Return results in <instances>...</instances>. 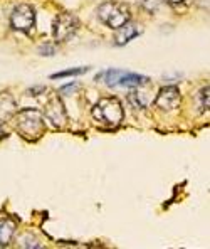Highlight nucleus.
<instances>
[{
	"label": "nucleus",
	"instance_id": "nucleus-11",
	"mask_svg": "<svg viewBox=\"0 0 210 249\" xmlns=\"http://www.w3.org/2000/svg\"><path fill=\"white\" fill-rule=\"evenodd\" d=\"M17 224L12 219H0V248H7L14 239Z\"/></svg>",
	"mask_w": 210,
	"mask_h": 249
},
{
	"label": "nucleus",
	"instance_id": "nucleus-1",
	"mask_svg": "<svg viewBox=\"0 0 210 249\" xmlns=\"http://www.w3.org/2000/svg\"><path fill=\"white\" fill-rule=\"evenodd\" d=\"M16 130L20 133V137H24L29 142H35L46 131V122H44V115L39 109L25 108L20 109L14 115L12 118Z\"/></svg>",
	"mask_w": 210,
	"mask_h": 249
},
{
	"label": "nucleus",
	"instance_id": "nucleus-14",
	"mask_svg": "<svg viewBox=\"0 0 210 249\" xmlns=\"http://www.w3.org/2000/svg\"><path fill=\"white\" fill-rule=\"evenodd\" d=\"M198 100H200V109L202 111H207L209 109V84L200 89V93H198Z\"/></svg>",
	"mask_w": 210,
	"mask_h": 249
},
{
	"label": "nucleus",
	"instance_id": "nucleus-15",
	"mask_svg": "<svg viewBox=\"0 0 210 249\" xmlns=\"http://www.w3.org/2000/svg\"><path fill=\"white\" fill-rule=\"evenodd\" d=\"M39 54L40 56H54L56 54V47L52 44H42L39 47Z\"/></svg>",
	"mask_w": 210,
	"mask_h": 249
},
{
	"label": "nucleus",
	"instance_id": "nucleus-19",
	"mask_svg": "<svg viewBox=\"0 0 210 249\" xmlns=\"http://www.w3.org/2000/svg\"><path fill=\"white\" fill-rule=\"evenodd\" d=\"M0 135H2V122H0Z\"/></svg>",
	"mask_w": 210,
	"mask_h": 249
},
{
	"label": "nucleus",
	"instance_id": "nucleus-16",
	"mask_svg": "<svg viewBox=\"0 0 210 249\" xmlns=\"http://www.w3.org/2000/svg\"><path fill=\"white\" fill-rule=\"evenodd\" d=\"M77 88H79V84H77V83H72V84H66V86H62L59 91H61V93H69V94H71V93H74Z\"/></svg>",
	"mask_w": 210,
	"mask_h": 249
},
{
	"label": "nucleus",
	"instance_id": "nucleus-2",
	"mask_svg": "<svg viewBox=\"0 0 210 249\" xmlns=\"http://www.w3.org/2000/svg\"><path fill=\"white\" fill-rule=\"evenodd\" d=\"M93 118L98 124L105 128H118L124 120V109L121 101L115 96L101 98L93 106Z\"/></svg>",
	"mask_w": 210,
	"mask_h": 249
},
{
	"label": "nucleus",
	"instance_id": "nucleus-3",
	"mask_svg": "<svg viewBox=\"0 0 210 249\" xmlns=\"http://www.w3.org/2000/svg\"><path fill=\"white\" fill-rule=\"evenodd\" d=\"M96 16L98 19L106 25V27L118 31L120 27H123L126 22H130L131 14L124 3L120 2H105L98 7L96 10Z\"/></svg>",
	"mask_w": 210,
	"mask_h": 249
},
{
	"label": "nucleus",
	"instance_id": "nucleus-10",
	"mask_svg": "<svg viewBox=\"0 0 210 249\" xmlns=\"http://www.w3.org/2000/svg\"><path fill=\"white\" fill-rule=\"evenodd\" d=\"M17 113V101L10 93H0V122H9Z\"/></svg>",
	"mask_w": 210,
	"mask_h": 249
},
{
	"label": "nucleus",
	"instance_id": "nucleus-5",
	"mask_svg": "<svg viewBox=\"0 0 210 249\" xmlns=\"http://www.w3.org/2000/svg\"><path fill=\"white\" fill-rule=\"evenodd\" d=\"M10 25L14 31L22 34H32L35 29V10L29 3H19L10 14Z\"/></svg>",
	"mask_w": 210,
	"mask_h": 249
},
{
	"label": "nucleus",
	"instance_id": "nucleus-17",
	"mask_svg": "<svg viewBox=\"0 0 210 249\" xmlns=\"http://www.w3.org/2000/svg\"><path fill=\"white\" fill-rule=\"evenodd\" d=\"M44 91H46V86H35V88H31L27 93H29V96H39V94H44Z\"/></svg>",
	"mask_w": 210,
	"mask_h": 249
},
{
	"label": "nucleus",
	"instance_id": "nucleus-6",
	"mask_svg": "<svg viewBox=\"0 0 210 249\" xmlns=\"http://www.w3.org/2000/svg\"><path fill=\"white\" fill-rule=\"evenodd\" d=\"M79 29V20L74 14L71 12H61L54 19L52 24V36L56 42H68L69 39L77 32Z\"/></svg>",
	"mask_w": 210,
	"mask_h": 249
},
{
	"label": "nucleus",
	"instance_id": "nucleus-13",
	"mask_svg": "<svg viewBox=\"0 0 210 249\" xmlns=\"http://www.w3.org/2000/svg\"><path fill=\"white\" fill-rule=\"evenodd\" d=\"M89 71V68H74V69H66V71L56 72V74H51V79H62V78H69V76H81L86 74Z\"/></svg>",
	"mask_w": 210,
	"mask_h": 249
},
{
	"label": "nucleus",
	"instance_id": "nucleus-12",
	"mask_svg": "<svg viewBox=\"0 0 210 249\" xmlns=\"http://www.w3.org/2000/svg\"><path fill=\"white\" fill-rule=\"evenodd\" d=\"M128 101H130V105L136 109H146L150 106V103H152V98H150L148 94L141 89V86H140V88H133V91L128 94Z\"/></svg>",
	"mask_w": 210,
	"mask_h": 249
},
{
	"label": "nucleus",
	"instance_id": "nucleus-9",
	"mask_svg": "<svg viewBox=\"0 0 210 249\" xmlns=\"http://www.w3.org/2000/svg\"><path fill=\"white\" fill-rule=\"evenodd\" d=\"M141 32H143V29H141V25H140V24H135V22H126L123 27H120L116 31L115 44H116V46H124V44L133 41L135 37H138Z\"/></svg>",
	"mask_w": 210,
	"mask_h": 249
},
{
	"label": "nucleus",
	"instance_id": "nucleus-18",
	"mask_svg": "<svg viewBox=\"0 0 210 249\" xmlns=\"http://www.w3.org/2000/svg\"><path fill=\"white\" fill-rule=\"evenodd\" d=\"M167 2L168 3H170V5H182V3H185L187 2V0H167Z\"/></svg>",
	"mask_w": 210,
	"mask_h": 249
},
{
	"label": "nucleus",
	"instance_id": "nucleus-8",
	"mask_svg": "<svg viewBox=\"0 0 210 249\" xmlns=\"http://www.w3.org/2000/svg\"><path fill=\"white\" fill-rule=\"evenodd\" d=\"M182 94L176 86H165L158 91L157 98H155V106L160 108L161 111H173L178 108Z\"/></svg>",
	"mask_w": 210,
	"mask_h": 249
},
{
	"label": "nucleus",
	"instance_id": "nucleus-4",
	"mask_svg": "<svg viewBox=\"0 0 210 249\" xmlns=\"http://www.w3.org/2000/svg\"><path fill=\"white\" fill-rule=\"evenodd\" d=\"M101 78H105V83L108 84V86L140 88V86H146V84L150 83V78H146V76L136 74V72L121 71V69H108V71L96 76V81Z\"/></svg>",
	"mask_w": 210,
	"mask_h": 249
},
{
	"label": "nucleus",
	"instance_id": "nucleus-7",
	"mask_svg": "<svg viewBox=\"0 0 210 249\" xmlns=\"http://www.w3.org/2000/svg\"><path fill=\"white\" fill-rule=\"evenodd\" d=\"M44 118L51 122L56 128H64L68 124V111H66L64 105H62L61 98L57 94H51L44 106Z\"/></svg>",
	"mask_w": 210,
	"mask_h": 249
}]
</instances>
